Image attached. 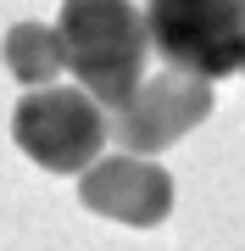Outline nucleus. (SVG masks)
<instances>
[{"label": "nucleus", "mask_w": 245, "mask_h": 251, "mask_svg": "<svg viewBox=\"0 0 245 251\" xmlns=\"http://www.w3.org/2000/svg\"><path fill=\"white\" fill-rule=\"evenodd\" d=\"M151 50L167 67L228 78L245 62V0H145Z\"/></svg>", "instance_id": "nucleus-3"}, {"label": "nucleus", "mask_w": 245, "mask_h": 251, "mask_svg": "<svg viewBox=\"0 0 245 251\" xmlns=\"http://www.w3.org/2000/svg\"><path fill=\"white\" fill-rule=\"evenodd\" d=\"M240 73H245V62H240Z\"/></svg>", "instance_id": "nucleus-7"}, {"label": "nucleus", "mask_w": 245, "mask_h": 251, "mask_svg": "<svg viewBox=\"0 0 245 251\" xmlns=\"http://www.w3.org/2000/svg\"><path fill=\"white\" fill-rule=\"evenodd\" d=\"M0 56H6L11 78L28 84V90H45V84H56V73L67 67L62 28H50V23H17V28H6V45H0Z\"/></svg>", "instance_id": "nucleus-6"}, {"label": "nucleus", "mask_w": 245, "mask_h": 251, "mask_svg": "<svg viewBox=\"0 0 245 251\" xmlns=\"http://www.w3.org/2000/svg\"><path fill=\"white\" fill-rule=\"evenodd\" d=\"M78 201L95 218H111V224H128V229H156L173 212V179L151 156L123 151V156H100L95 168L78 173Z\"/></svg>", "instance_id": "nucleus-5"}, {"label": "nucleus", "mask_w": 245, "mask_h": 251, "mask_svg": "<svg viewBox=\"0 0 245 251\" xmlns=\"http://www.w3.org/2000/svg\"><path fill=\"white\" fill-rule=\"evenodd\" d=\"M206 112H212V78L167 67V73L139 84L128 95V106L111 112V140L128 156H156L167 145H178Z\"/></svg>", "instance_id": "nucleus-4"}, {"label": "nucleus", "mask_w": 245, "mask_h": 251, "mask_svg": "<svg viewBox=\"0 0 245 251\" xmlns=\"http://www.w3.org/2000/svg\"><path fill=\"white\" fill-rule=\"evenodd\" d=\"M11 140L28 162L45 173H84L100 162V145L111 140V112L89 90L73 84H45L28 90L11 112Z\"/></svg>", "instance_id": "nucleus-2"}, {"label": "nucleus", "mask_w": 245, "mask_h": 251, "mask_svg": "<svg viewBox=\"0 0 245 251\" xmlns=\"http://www.w3.org/2000/svg\"><path fill=\"white\" fill-rule=\"evenodd\" d=\"M62 45L78 90H89L106 112L128 106V95L145 84L151 23L134 0H62Z\"/></svg>", "instance_id": "nucleus-1"}]
</instances>
